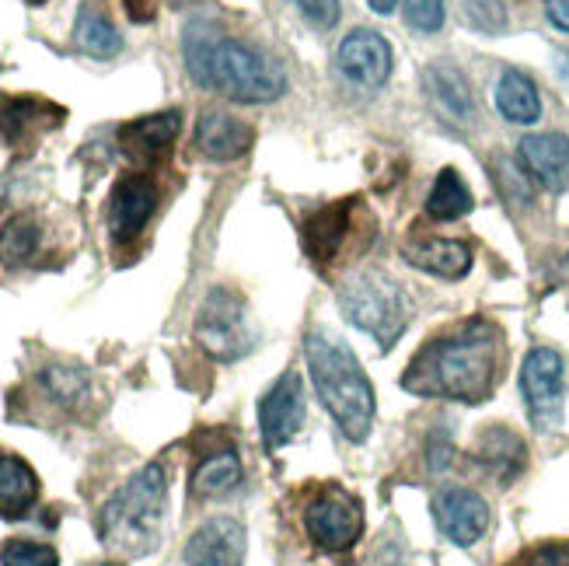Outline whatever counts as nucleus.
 <instances>
[{"label": "nucleus", "instance_id": "nucleus-1", "mask_svg": "<svg viewBox=\"0 0 569 566\" xmlns=\"http://www.w3.org/2000/svg\"><path fill=\"white\" fill-rule=\"evenodd\" d=\"M503 339L489 322H468L461 332L433 339L416 354L402 385L423 399L482 403L500 381Z\"/></svg>", "mask_w": 569, "mask_h": 566}, {"label": "nucleus", "instance_id": "nucleus-2", "mask_svg": "<svg viewBox=\"0 0 569 566\" xmlns=\"http://www.w3.org/2000/svg\"><path fill=\"white\" fill-rule=\"evenodd\" d=\"M186 70L200 88L228 95L231 102H273L283 95L287 78L280 63L256 53L252 46L228 39L213 21H189L182 36Z\"/></svg>", "mask_w": 569, "mask_h": 566}, {"label": "nucleus", "instance_id": "nucleus-3", "mask_svg": "<svg viewBox=\"0 0 569 566\" xmlns=\"http://www.w3.org/2000/svg\"><path fill=\"white\" fill-rule=\"evenodd\" d=\"M311 381L321 406L350 440H363L375 424V388H370L353 350L332 332L315 329L305 342Z\"/></svg>", "mask_w": 569, "mask_h": 566}, {"label": "nucleus", "instance_id": "nucleus-4", "mask_svg": "<svg viewBox=\"0 0 569 566\" xmlns=\"http://www.w3.org/2000/svg\"><path fill=\"white\" fill-rule=\"evenodd\" d=\"M164 497H168V483H164L161 465L140 469L130 483H122V489H116L112 500L98 514L102 543L122 556L151 553L161 538Z\"/></svg>", "mask_w": 569, "mask_h": 566}, {"label": "nucleus", "instance_id": "nucleus-5", "mask_svg": "<svg viewBox=\"0 0 569 566\" xmlns=\"http://www.w3.org/2000/svg\"><path fill=\"white\" fill-rule=\"evenodd\" d=\"M339 308L350 322L375 336L381 347H395L409 322V298L406 290L388 280L385 274H360L339 287Z\"/></svg>", "mask_w": 569, "mask_h": 566}, {"label": "nucleus", "instance_id": "nucleus-6", "mask_svg": "<svg viewBox=\"0 0 569 566\" xmlns=\"http://www.w3.org/2000/svg\"><path fill=\"white\" fill-rule=\"evenodd\" d=\"M196 339L213 360H238L252 347L249 315H244V301L234 290L217 287L207 294L200 318H196Z\"/></svg>", "mask_w": 569, "mask_h": 566}, {"label": "nucleus", "instance_id": "nucleus-7", "mask_svg": "<svg viewBox=\"0 0 569 566\" xmlns=\"http://www.w3.org/2000/svg\"><path fill=\"white\" fill-rule=\"evenodd\" d=\"M521 391L525 406L538 430H552L562 424V406H566V364L556 350L538 347L525 357L521 367Z\"/></svg>", "mask_w": 569, "mask_h": 566}, {"label": "nucleus", "instance_id": "nucleus-8", "mask_svg": "<svg viewBox=\"0 0 569 566\" xmlns=\"http://www.w3.org/2000/svg\"><path fill=\"white\" fill-rule=\"evenodd\" d=\"M305 528L311 535V543L326 553H342L350 549L360 532H363V514L357 500L342 489H326L321 497H315L305 510Z\"/></svg>", "mask_w": 569, "mask_h": 566}, {"label": "nucleus", "instance_id": "nucleus-9", "mask_svg": "<svg viewBox=\"0 0 569 566\" xmlns=\"http://www.w3.org/2000/svg\"><path fill=\"white\" fill-rule=\"evenodd\" d=\"M336 70L342 73L346 85L363 88V91H378L388 73H391V46L370 29H357L353 36H346L339 42L336 53Z\"/></svg>", "mask_w": 569, "mask_h": 566}, {"label": "nucleus", "instance_id": "nucleus-10", "mask_svg": "<svg viewBox=\"0 0 569 566\" xmlns=\"http://www.w3.org/2000/svg\"><path fill=\"white\" fill-rule=\"evenodd\" d=\"M305 424V388L301 378L287 371L273 388L266 391V399L259 403V427H262V445L269 451H277L297 437Z\"/></svg>", "mask_w": 569, "mask_h": 566}, {"label": "nucleus", "instance_id": "nucleus-11", "mask_svg": "<svg viewBox=\"0 0 569 566\" xmlns=\"http://www.w3.org/2000/svg\"><path fill=\"white\" fill-rule=\"evenodd\" d=\"M433 518L455 546H472L489 528V507L472 489L451 486L433 500Z\"/></svg>", "mask_w": 569, "mask_h": 566}, {"label": "nucleus", "instance_id": "nucleus-12", "mask_svg": "<svg viewBox=\"0 0 569 566\" xmlns=\"http://www.w3.org/2000/svg\"><path fill=\"white\" fill-rule=\"evenodd\" d=\"M158 203V189L147 176H127L119 179L109 200V231L116 241H133L143 225L151 220Z\"/></svg>", "mask_w": 569, "mask_h": 566}, {"label": "nucleus", "instance_id": "nucleus-13", "mask_svg": "<svg viewBox=\"0 0 569 566\" xmlns=\"http://www.w3.org/2000/svg\"><path fill=\"white\" fill-rule=\"evenodd\" d=\"M182 133V112L168 109V112H154V116H140L133 122L119 130V143L127 158L140 161V165H154L161 161L176 137Z\"/></svg>", "mask_w": 569, "mask_h": 566}, {"label": "nucleus", "instance_id": "nucleus-14", "mask_svg": "<svg viewBox=\"0 0 569 566\" xmlns=\"http://www.w3.org/2000/svg\"><path fill=\"white\" fill-rule=\"evenodd\" d=\"M244 559V528L231 518H213L189 538V566H241Z\"/></svg>", "mask_w": 569, "mask_h": 566}, {"label": "nucleus", "instance_id": "nucleus-15", "mask_svg": "<svg viewBox=\"0 0 569 566\" xmlns=\"http://www.w3.org/2000/svg\"><path fill=\"white\" fill-rule=\"evenodd\" d=\"M521 161L549 192H562L569 186V137H562V133L525 137Z\"/></svg>", "mask_w": 569, "mask_h": 566}, {"label": "nucleus", "instance_id": "nucleus-16", "mask_svg": "<svg viewBox=\"0 0 569 566\" xmlns=\"http://www.w3.org/2000/svg\"><path fill=\"white\" fill-rule=\"evenodd\" d=\"M256 133L249 122L228 112H203L196 122V147L213 161H234L252 147Z\"/></svg>", "mask_w": 569, "mask_h": 566}, {"label": "nucleus", "instance_id": "nucleus-17", "mask_svg": "<svg viewBox=\"0 0 569 566\" xmlns=\"http://www.w3.org/2000/svg\"><path fill=\"white\" fill-rule=\"evenodd\" d=\"M350 228H353V200L318 210L315 217L305 220V252L315 262H332L346 238H350Z\"/></svg>", "mask_w": 569, "mask_h": 566}, {"label": "nucleus", "instance_id": "nucleus-18", "mask_svg": "<svg viewBox=\"0 0 569 566\" xmlns=\"http://www.w3.org/2000/svg\"><path fill=\"white\" fill-rule=\"evenodd\" d=\"M39 500V479L29 461L18 455H0V518L18 522Z\"/></svg>", "mask_w": 569, "mask_h": 566}, {"label": "nucleus", "instance_id": "nucleus-19", "mask_svg": "<svg viewBox=\"0 0 569 566\" xmlns=\"http://www.w3.org/2000/svg\"><path fill=\"white\" fill-rule=\"evenodd\" d=\"M427 91L430 102L455 122H468L476 116V102H472V88H468L465 73L451 63H433L427 67Z\"/></svg>", "mask_w": 569, "mask_h": 566}, {"label": "nucleus", "instance_id": "nucleus-20", "mask_svg": "<svg viewBox=\"0 0 569 566\" xmlns=\"http://www.w3.org/2000/svg\"><path fill=\"white\" fill-rule=\"evenodd\" d=\"M406 259L419 269H427V274H433V277H443V280H458L472 269V249H468L465 241H448V238L409 245Z\"/></svg>", "mask_w": 569, "mask_h": 566}, {"label": "nucleus", "instance_id": "nucleus-21", "mask_svg": "<svg viewBox=\"0 0 569 566\" xmlns=\"http://www.w3.org/2000/svg\"><path fill=\"white\" fill-rule=\"evenodd\" d=\"M479 458L500 483H510L517 473L525 469V440L517 437L513 430L492 427L479 440Z\"/></svg>", "mask_w": 569, "mask_h": 566}, {"label": "nucleus", "instance_id": "nucleus-22", "mask_svg": "<svg viewBox=\"0 0 569 566\" xmlns=\"http://www.w3.org/2000/svg\"><path fill=\"white\" fill-rule=\"evenodd\" d=\"M497 109L510 122H538L541 119V98L528 73L521 70H503L497 85Z\"/></svg>", "mask_w": 569, "mask_h": 566}, {"label": "nucleus", "instance_id": "nucleus-23", "mask_svg": "<svg viewBox=\"0 0 569 566\" xmlns=\"http://www.w3.org/2000/svg\"><path fill=\"white\" fill-rule=\"evenodd\" d=\"M46 112H60V109L36 102V98H11V102L0 106V130H4L11 143H24L46 127H57L60 122V119H46Z\"/></svg>", "mask_w": 569, "mask_h": 566}, {"label": "nucleus", "instance_id": "nucleus-24", "mask_svg": "<svg viewBox=\"0 0 569 566\" xmlns=\"http://www.w3.org/2000/svg\"><path fill=\"white\" fill-rule=\"evenodd\" d=\"M468 210H472V192H468V186L461 182L455 168H443L427 196V214L437 220H458Z\"/></svg>", "mask_w": 569, "mask_h": 566}, {"label": "nucleus", "instance_id": "nucleus-25", "mask_svg": "<svg viewBox=\"0 0 569 566\" xmlns=\"http://www.w3.org/2000/svg\"><path fill=\"white\" fill-rule=\"evenodd\" d=\"M241 483V461L234 451H220V455H210L200 469L192 476V489L200 497H224L231 489Z\"/></svg>", "mask_w": 569, "mask_h": 566}, {"label": "nucleus", "instance_id": "nucleus-26", "mask_svg": "<svg viewBox=\"0 0 569 566\" xmlns=\"http://www.w3.org/2000/svg\"><path fill=\"white\" fill-rule=\"evenodd\" d=\"M73 39L84 49V53L98 57V60H109L122 53V36L109 24V18H102L98 11L84 8L78 18V29H73Z\"/></svg>", "mask_w": 569, "mask_h": 566}, {"label": "nucleus", "instance_id": "nucleus-27", "mask_svg": "<svg viewBox=\"0 0 569 566\" xmlns=\"http://www.w3.org/2000/svg\"><path fill=\"white\" fill-rule=\"evenodd\" d=\"M39 249V228L29 214L11 217L4 231H0V259L18 266V262H29Z\"/></svg>", "mask_w": 569, "mask_h": 566}, {"label": "nucleus", "instance_id": "nucleus-28", "mask_svg": "<svg viewBox=\"0 0 569 566\" xmlns=\"http://www.w3.org/2000/svg\"><path fill=\"white\" fill-rule=\"evenodd\" d=\"M42 381L49 388V396L63 406H73L88 391V378L78 371V367H49V371L42 375Z\"/></svg>", "mask_w": 569, "mask_h": 566}, {"label": "nucleus", "instance_id": "nucleus-29", "mask_svg": "<svg viewBox=\"0 0 569 566\" xmlns=\"http://www.w3.org/2000/svg\"><path fill=\"white\" fill-rule=\"evenodd\" d=\"M57 553L39 543H24V538H14L4 549H0V566H57Z\"/></svg>", "mask_w": 569, "mask_h": 566}, {"label": "nucleus", "instance_id": "nucleus-30", "mask_svg": "<svg viewBox=\"0 0 569 566\" xmlns=\"http://www.w3.org/2000/svg\"><path fill=\"white\" fill-rule=\"evenodd\" d=\"M461 14L482 32H500L507 24V11L500 8V0H465Z\"/></svg>", "mask_w": 569, "mask_h": 566}, {"label": "nucleus", "instance_id": "nucleus-31", "mask_svg": "<svg viewBox=\"0 0 569 566\" xmlns=\"http://www.w3.org/2000/svg\"><path fill=\"white\" fill-rule=\"evenodd\" d=\"M406 21L416 32H437L443 24V0H406Z\"/></svg>", "mask_w": 569, "mask_h": 566}, {"label": "nucleus", "instance_id": "nucleus-32", "mask_svg": "<svg viewBox=\"0 0 569 566\" xmlns=\"http://www.w3.org/2000/svg\"><path fill=\"white\" fill-rule=\"evenodd\" d=\"M290 4L321 32L332 29V24L339 21V4H336V0H290Z\"/></svg>", "mask_w": 569, "mask_h": 566}, {"label": "nucleus", "instance_id": "nucleus-33", "mask_svg": "<svg viewBox=\"0 0 569 566\" xmlns=\"http://www.w3.org/2000/svg\"><path fill=\"white\" fill-rule=\"evenodd\" d=\"M513 566H569V546L562 543H546L531 553H525Z\"/></svg>", "mask_w": 569, "mask_h": 566}, {"label": "nucleus", "instance_id": "nucleus-34", "mask_svg": "<svg viewBox=\"0 0 569 566\" xmlns=\"http://www.w3.org/2000/svg\"><path fill=\"white\" fill-rule=\"evenodd\" d=\"M546 11H549L552 24L569 32V0H546Z\"/></svg>", "mask_w": 569, "mask_h": 566}, {"label": "nucleus", "instance_id": "nucleus-35", "mask_svg": "<svg viewBox=\"0 0 569 566\" xmlns=\"http://www.w3.org/2000/svg\"><path fill=\"white\" fill-rule=\"evenodd\" d=\"M370 8H375L378 14H391L395 11V0H370Z\"/></svg>", "mask_w": 569, "mask_h": 566}, {"label": "nucleus", "instance_id": "nucleus-36", "mask_svg": "<svg viewBox=\"0 0 569 566\" xmlns=\"http://www.w3.org/2000/svg\"><path fill=\"white\" fill-rule=\"evenodd\" d=\"M140 4H147V0H127V8H130V11H133V18H147V14H143V8H140Z\"/></svg>", "mask_w": 569, "mask_h": 566}, {"label": "nucleus", "instance_id": "nucleus-37", "mask_svg": "<svg viewBox=\"0 0 569 566\" xmlns=\"http://www.w3.org/2000/svg\"><path fill=\"white\" fill-rule=\"evenodd\" d=\"M176 8H182V4H200V0H171Z\"/></svg>", "mask_w": 569, "mask_h": 566}, {"label": "nucleus", "instance_id": "nucleus-38", "mask_svg": "<svg viewBox=\"0 0 569 566\" xmlns=\"http://www.w3.org/2000/svg\"><path fill=\"white\" fill-rule=\"evenodd\" d=\"M98 566H119V563H98Z\"/></svg>", "mask_w": 569, "mask_h": 566}, {"label": "nucleus", "instance_id": "nucleus-39", "mask_svg": "<svg viewBox=\"0 0 569 566\" xmlns=\"http://www.w3.org/2000/svg\"><path fill=\"white\" fill-rule=\"evenodd\" d=\"M32 4H42V0H32Z\"/></svg>", "mask_w": 569, "mask_h": 566}]
</instances>
